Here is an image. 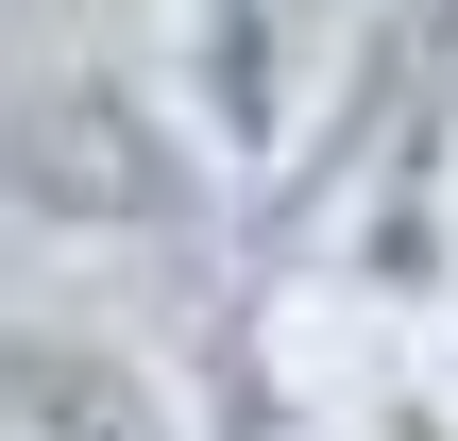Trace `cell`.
I'll return each mask as SVG.
<instances>
[{
	"mask_svg": "<svg viewBox=\"0 0 458 441\" xmlns=\"http://www.w3.org/2000/svg\"><path fill=\"white\" fill-rule=\"evenodd\" d=\"M340 187H458V0H374L323 68L306 153L272 170L289 221H323Z\"/></svg>",
	"mask_w": 458,
	"mask_h": 441,
	"instance_id": "3",
	"label": "cell"
},
{
	"mask_svg": "<svg viewBox=\"0 0 458 441\" xmlns=\"http://www.w3.org/2000/svg\"><path fill=\"white\" fill-rule=\"evenodd\" d=\"M0 221H34L51 255H170L221 221V170L153 102V68L34 51V68H0Z\"/></svg>",
	"mask_w": 458,
	"mask_h": 441,
	"instance_id": "1",
	"label": "cell"
},
{
	"mask_svg": "<svg viewBox=\"0 0 458 441\" xmlns=\"http://www.w3.org/2000/svg\"><path fill=\"white\" fill-rule=\"evenodd\" d=\"M323 68H340V0H153V102L187 119V153L221 170V204L306 153Z\"/></svg>",
	"mask_w": 458,
	"mask_h": 441,
	"instance_id": "2",
	"label": "cell"
},
{
	"mask_svg": "<svg viewBox=\"0 0 458 441\" xmlns=\"http://www.w3.org/2000/svg\"><path fill=\"white\" fill-rule=\"evenodd\" d=\"M289 441H340V425H289Z\"/></svg>",
	"mask_w": 458,
	"mask_h": 441,
	"instance_id": "5",
	"label": "cell"
},
{
	"mask_svg": "<svg viewBox=\"0 0 458 441\" xmlns=\"http://www.w3.org/2000/svg\"><path fill=\"white\" fill-rule=\"evenodd\" d=\"M0 441H221L204 391L85 306H0Z\"/></svg>",
	"mask_w": 458,
	"mask_h": 441,
	"instance_id": "4",
	"label": "cell"
}]
</instances>
